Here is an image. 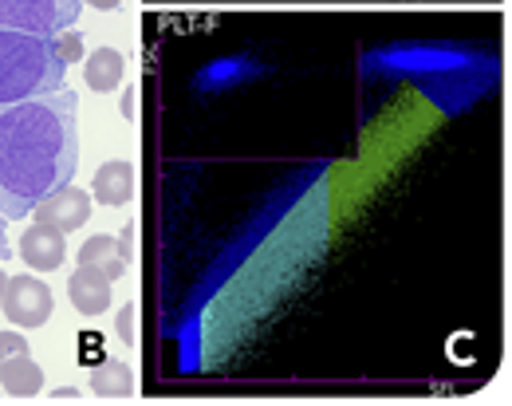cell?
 Here are the masks:
<instances>
[{"label":"cell","mask_w":512,"mask_h":406,"mask_svg":"<svg viewBox=\"0 0 512 406\" xmlns=\"http://www.w3.org/2000/svg\"><path fill=\"white\" fill-rule=\"evenodd\" d=\"M20 257H24V265H32L36 272H56L67 257L64 233L52 229V225H40V221L28 225L24 241H20Z\"/></svg>","instance_id":"6"},{"label":"cell","mask_w":512,"mask_h":406,"mask_svg":"<svg viewBox=\"0 0 512 406\" xmlns=\"http://www.w3.org/2000/svg\"><path fill=\"white\" fill-rule=\"evenodd\" d=\"M56 48H60V60H64L67 68L83 60V40H79V32H60V36H56Z\"/></svg>","instance_id":"13"},{"label":"cell","mask_w":512,"mask_h":406,"mask_svg":"<svg viewBox=\"0 0 512 406\" xmlns=\"http://www.w3.org/2000/svg\"><path fill=\"white\" fill-rule=\"evenodd\" d=\"M4 284H8V276H4V272H0V300H4Z\"/></svg>","instance_id":"19"},{"label":"cell","mask_w":512,"mask_h":406,"mask_svg":"<svg viewBox=\"0 0 512 406\" xmlns=\"http://www.w3.org/2000/svg\"><path fill=\"white\" fill-rule=\"evenodd\" d=\"M67 64L60 60L56 36L0 28V103L36 99L64 87Z\"/></svg>","instance_id":"2"},{"label":"cell","mask_w":512,"mask_h":406,"mask_svg":"<svg viewBox=\"0 0 512 406\" xmlns=\"http://www.w3.org/2000/svg\"><path fill=\"white\" fill-rule=\"evenodd\" d=\"M134 166H130L127 158H115V162H103L99 166V174H95V186H91V194H95V202L103 205H127L134 198Z\"/></svg>","instance_id":"10"},{"label":"cell","mask_w":512,"mask_h":406,"mask_svg":"<svg viewBox=\"0 0 512 406\" xmlns=\"http://www.w3.org/2000/svg\"><path fill=\"white\" fill-rule=\"evenodd\" d=\"M32 213H36L40 225H52V229H60V233H75V229L87 225V217H91V198H87V190L64 186V190H56L52 198H44Z\"/></svg>","instance_id":"5"},{"label":"cell","mask_w":512,"mask_h":406,"mask_svg":"<svg viewBox=\"0 0 512 406\" xmlns=\"http://www.w3.org/2000/svg\"><path fill=\"white\" fill-rule=\"evenodd\" d=\"M91 391L99 399H127L134 391V371L119 359H103L95 371H91Z\"/></svg>","instance_id":"12"},{"label":"cell","mask_w":512,"mask_h":406,"mask_svg":"<svg viewBox=\"0 0 512 406\" xmlns=\"http://www.w3.org/2000/svg\"><path fill=\"white\" fill-rule=\"evenodd\" d=\"M134 316H138V304H134V300H130L127 308H123V316H119V336L127 339L130 347H134V343H138V328H134Z\"/></svg>","instance_id":"15"},{"label":"cell","mask_w":512,"mask_h":406,"mask_svg":"<svg viewBox=\"0 0 512 406\" xmlns=\"http://www.w3.org/2000/svg\"><path fill=\"white\" fill-rule=\"evenodd\" d=\"M83 75H87V87L91 91H115L123 83V75H127V64H123V56L115 48H99V52L87 56Z\"/></svg>","instance_id":"11"},{"label":"cell","mask_w":512,"mask_h":406,"mask_svg":"<svg viewBox=\"0 0 512 406\" xmlns=\"http://www.w3.org/2000/svg\"><path fill=\"white\" fill-rule=\"evenodd\" d=\"M20 351H32L28 339L20 336V332H0V359H12V355H20Z\"/></svg>","instance_id":"14"},{"label":"cell","mask_w":512,"mask_h":406,"mask_svg":"<svg viewBox=\"0 0 512 406\" xmlns=\"http://www.w3.org/2000/svg\"><path fill=\"white\" fill-rule=\"evenodd\" d=\"M83 0H0V28L20 32H64L79 20Z\"/></svg>","instance_id":"3"},{"label":"cell","mask_w":512,"mask_h":406,"mask_svg":"<svg viewBox=\"0 0 512 406\" xmlns=\"http://www.w3.org/2000/svg\"><path fill=\"white\" fill-rule=\"evenodd\" d=\"M0 308L12 320V328H40L52 320V288L40 276H8Z\"/></svg>","instance_id":"4"},{"label":"cell","mask_w":512,"mask_h":406,"mask_svg":"<svg viewBox=\"0 0 512 406\" xmlns=\"http://www.w3.org/2000/svg\"><path fill=\"white\" fill-rule=\"evenodd\" d=\"M0 261H8V229H4V217H0Z\"/></svg>","instance_id":"17"},{"label":"cell","mask_w":512,"mask_h":406,"mask_svg":"<svg viewBox=\"0 0 512 406\" xmlns=\"http://www.w3.org/2000/svg\"><path fill=\"white\" fill-rule=\"evenodd\" d=\"M0 387L12 399H36L44 391V371L28 351H20L12 359H0Z\"/></svg>","instance_id":"8"},{"label":"cell","mask_w":512,"mask_h":406,"mask_svg":"<svg viewBox=\"0 0 512 406\" xmlns=\"http://www.w3.org/2000/svg\"><path fill=\"white\" fill-rule=\"evenodd\" d=\"M87 4H91V8H99V12H111V8H119L123 0H87Z\"/></svg>","instance_id":"16"},{"label":"cell","mask_w":512,"mask_h":406,"mask_svg":"<svg viewBox=\"0 0 512 406\" xmlns=\"http://www.w3.org/2000/svg\"><path fill=\"white\" fill-rule=\"evenodd\" d=\"M79 265H91V269L103 272L107 280H119L130 265V249L127 245H119L115 237L99 233V237H87V241H83V249H79Z\"/></svg>","instance_id":"9"},{"label":"cell","mask_w":512,"mask_h":406,"mask_svg":"<svg viewBox=\"0 0 512 406\" xmlns=\"http://www.w3.org/2000/svg\"><path fill=\"white\" fill-rule=\"evenodd\" d=\"M111 284H115V280H107L99 269L79 265V269L71 272V280H67V292H71L75 312H83V316H103V312L111 308Z\"/></svg>","instance_id":"7"},{"label":"cell","mask_w":512,"mask_h":406,"mask_svg":"<svg viewBox=\"0 0 512 406\" xmlns=\"http://www.w3.org/2000/svg\"><path fill=\"white\" fill-rule=\"evenodd\" d=\"M134 99H138V91L130 87V91H127V115H130V119H134Z\"/></svg>","instance_id":"18"},{"label":"cell","mask_w":512,"mask_h":406,"mask_svg":"<svg viewBox=\"0 0 512 406\" xmlns=\"http://www.w3.org/2000/svg\"><path fill=\"white\" fill-rule=\"evenodd\" d=\"M79 166V99L48 91L0 103V217L20 221L44 198L71 186Z\"/></svg>","instance_id":"1"}]
</instances>
